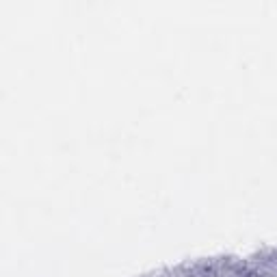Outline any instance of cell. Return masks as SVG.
I'll return each instance as SVG.
<instances>
[]
</instances>
